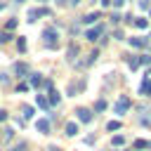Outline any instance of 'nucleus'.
Masks as SVG:
<instances>
[{"instance_id":"nucleus-20","label":"nucleus","mask_w":151,"mask_h":151,"mask_svg":"<svg viewBox=\"0 0 151 151\" xmlns=\"http://www.w3.org/2000/svg\"><path fill=\"white\" fill-rule=\"evenodd\" d=\"M66 134H68V137L78 134V125H76V123H66Z\"/></svg>"},{"instance_id":"nucleus-26","label":"nucleus","mask_w":151,"mask_h":151,"mask_svg":"<svg viewBox=\"0 0 151 151\" xmlns=\"http://www.w3.org/2000/svg\"><path fill=\"white\" fill-rule=\"evenodd\" d=\"M106 130H111V132H113V130H120V123H118V120H111V123L106 125Z\"/></svg>"},{"instance_id":"nucleus-10","label":"nucleus","mask_w":151,"mask_h":151,"mask_svg":"<svg viewBox=\"0 0 151 151\" xmlns=\"http://www.w3.org/2000/svg\"><path fill=\"white\" fill-rule=\"evenodd\" d=\"M85 87V80H78V83H71L68 85V94H76V92H80Z\"/></svg>"},{"instance_id":"nucleus-16","label":"nucleus","mask_w":151,"mask_h":151,"mask_svg":"<svg viewBox=\"0 0 151 151\" xmlns=\"http://www.w3.org/2000/svg\"><path fill=\"white\" fill-rule=\"evenodd\" d=\"M134 149H137V151H142V149H151V142H146V139H134Z\"/></svg>"},{"instance_id":"nucleus-39","label":"nucleus","mask_w":151,"mask_h":151,"mask_svg":"<svg viewBox=\"0 0 151 151\" xmlns=\"http://www.w3.org/2000/svg\"><path fill=\"white\" fill-rule=\"evenodd\" d=\"M2 7H5V5H2V2H0V9H2Z\"/></svg>"},{"instance_id":"nucleus-11","label":"nucleus","mask_w":151,"mask_h":151,"mask_svg":"<svg viewBox=\"0 0 151 151\" xmlns=\"http://www.w3.org/2000/svg\"><path fill=\"white\" fill-rule=\"evenodd\" d=\"M47 101H50L52 106H57V104L61 101V94H59V92H57V90L52 87V90H50V99H47Z\"/></svg>"},{"instance_id":"nucleus-21","label":"nucleus","mask_w":151,"mask_h":151,"mask_svg":"<svg viewBox=\"0 0 151 151\" xmlns=\"http://www.w3.org/2000/svg\"><path fill=\"white\" fill-rule=\"evenodd\" d=\"M12 137H14V130H12V127H5V130H2V142H9Z\"/></svg>"},{"instance_id":"nucleus-1","label":"nucleus","mask_w":151,"mask_h":151,"mask_svg":"<svg viewBox=\"0 0 151 151\" xmlns=\"http://www.w3.org/2000/svg\"><path fill=\"white\" fill-rule=\"evenodd\" d=\"M42 38H45V45H47V47H52V50L59 45V33H57V28H52V26L42 31Z\"/></svg>"},{"instance_id":"nucleus-4","label":"nucleus","mask_w":151,"mask_h":151,"mask_svg":"<svg viewBox=\"0 0 151 151\" xmlns=\"http://www.w3.org/2000/svg\"><path fill=\"white\" fill-rule=\"evenodd\" d=\"M104 33V28L101 26H94V28H90V31H85V38L90 40V42H94V40H99V35Z\"/></svg>"},{"instance_id":"nucleus-23","label":"nucleus","mask_w":151,"mask_h":151,"mask_svg":"<svg viewBox=\"0 0 151 151\" xmlns=\"http://www.w3.org/2000/svg\"><path fill=\"white\" fill-rule=\"evenodd\" d=\"M17 47H19V52H26V38H17Z\"/></svg>"},{"instance_id":"nucleus-6","label":"nucleus","mask_w":151,"mask_h":151,"mask_svg":"<svg viewBox=\"0 0 151 151\" xmlns=\"http://www.w3.org/2000/svg\"><path fill=\"white\" fill-rule=\"evenodd\" d=\"M99 17H101V14H99V12H90V14H85V17H83V19H80V21H83V24H87V26H90V24H97V21H99Z\"/></svg>"},{"instance_id":"nucleus-13","label":"nucleus","mask_w":151,"mask_h":151,"mask_svg":"<svg viewBox=\"0 0 151 151\" xmlns=\"http://www.w3.org/2000/svg\"><path fill=\"white\" fill-rule=\"evenodd\" d=\"M127 66L134 71V68H139V54H130L127 57Z\"/></svg>"},{"instance_id":"nucleus-5","label":"nucleus","mask_w":151,"mask_h":151,"mask_svg":"<svg viewBox=\"0 0 151 151\" xmlns=\"http://www.w3.org/2000/svg\"><path fill=\"white\" fill-rule=\"evenodd\" d=\"M76 116H78L80 123H90V120H92V111H90V109H83V106L76 109Z\"/></svg>"},{"instance_id":"nucleus-25","label":"nucleus","mask_w":151,"mask_h":151,"mask_svg":"<svg viewBox=\"0 0 151 151\" xmlns=\"http://www.w3.org/2000/svg\"><path fill=\"white\" fill-rule=\"evenodd\" d=\"M94 111H106V99H97V104H94Z\"/></svg>"},{"instance_id":"nucleus-42","label":"nucleus","mask_w":151,"mask_h":151,"mask_svg":"<svg viewBox=\"0 0 151 151\" xmlns=\"http://www.w3.org/2000/svg\"><path fill=\"white\" fill-rule=\"evenodd\" d=\"M17 2H24V0H17Z\"/></svg>"},{"instance_id":"nucleus-41","label":"nucleus","mask_w":151,"mask_h":151,"mask_svg":"<svg viewBox=\"0 0 151 151\" xmlns=\"http://www.w3.org/2000/svg\"><path fill=\"white\" fill-rule=\"evenodd\" d=\"M149 14H151V7H149Z\"/></svg>"},{"instance_id":"nucleus-7","label":"nucleus","mask_w":151,"mask_h":151,"mask_svg":"<svg viewBox=\"0 0 151 151\" xmlns=\"http://www.w3.org/2000/svg\"><path fill=\"white\" fill-rule=\"evenodd\" d=\"M35 127H38V132L47 134V132H50V120H47V118H40V120L35 123Z\"/></svg>"},{"instance_id":"nucleus-40","label":"nucleus","mask_w":151,"mask_h":151,"mask_svg":"<svg viewBox=\"0 0 151 151\" xmlns=\"http://www.w3.org/2000/svg\"><path fill=\"white\" fill-rule=\"evenodd\" d=\"M38 2H47V0H38Z\"/></svg>"},{"instance_id":"nucleus-14","label":"nucleus","mask_w":151,"mask_h":151,"mask_svg":"<svg viewBox=\"0 0 151 151\" xmlns=\"http://www.w3.org/2000/svg\"><path fill=\"white\" fill-rule=\"evenodd\" d=\"M35 101H38V106H40V109H45V111L50 109V101H47V97H45V94H35Z\"/></svg>"},{"instance_id":"nucleus-32","label":"nucleus","mask_w":151,"mask_h":151,"mask_svg":"<svg viewBox=\"0 0 151 151\" xmlns=\"http://www.w3.org/2000/svg\"><path fill=\"white\" fill-rule=\"evenodd\" d=\"M111 2H113V7H123L125 5V0H111Z\"/></svg>"},{"instance_id":"nucleus-44","label":"nucleus","mask_w":151,"mask_h":151,"mask_svg":"<svg viewBox=\"0 0 151 151\" xmlns=\"http://www.w3.org/2000/svg\"><path fill=\"white\" fill-rule=\"evenodd\" d=\"M149 73H151V68H149Z\"/></svg>"},{"instance_id":"nucleus-12","label":"nucleus","mask_w":151,"mask_h":151,"mask_svg":"<svg viewBox=\"0 0 151 151\" xmlns=\"http://www.w3.org/2000/svg\"><path fill=\"white\" fill-rule=\"evenodd\" d=\"M132 26L144 31V28H149V19H142V17H139V19H132Z\"/></svg>"},{"instance_id":"nucleus-24","label":"nucleus","mask_w":151,"mask_h":151,"mask_svg":"<svg viewBox=\"0 0 151 151\" xmlns=\"http://www.w3.org/2000/svg\"><path fill=\"white\" fill-rule=\"evenodd\" d=\"M97 57H99V52H97V50H94V52H90V54H87V61H85V64H87V66H90V64H94V61H97Z\"/></svg>"},{"instance_id":"nucleus-27","label":"nucleus","mask_w":151,"mask_h":151,"mask_svg":"<svg viewBox=\"0 0 151 151\" xmlns=\"http://www.w3.org/2000/svg\"><path fill=\"white\" fill-rule=\"evenodd\" d=\"M139 64H151V54H139Z\"/></svg>"},{"instance_id":"nucleus-29","label":"nucleus","mask_w":151,"mask_h":151,"mask_svg":"<svg viewBox=\"0 0 151 151\" xmlns=\"http://www.w3.org/2000/svg\"><path fill=\"white\" fill-rule=\"evenodd\" d=\"M17 24H19V21H17V19H9V21H7V26H5V28H7V31H14V28H17Z\"/></svg>"},{"instance_id":"nucleus-9","label":"nucleus","mask_w":151,"mask_h":151,"mask_svg":"<svg viewBox=\"0 0 151 151\" xmlns=\"http://www.w3.org/2000/svg\"><path fill=\"white\" fill-rule=\"evenodd\" d=\"M130 45L132 47H146L149 45V38H130Z\"/></svg>"},{"instance_id":"nucleus-38","label":"nucleus","mask_w":151,"mask_h":151,"mask_svg":"<svg viewBox=\"0 0 151 151\" xmlns=\"http://www.w3.org/2000/svg\"><path fill=\"white\" fill-rule=\"evenodd\" d=\"M47 151H57V149H54V146H50V149H47Z\"/></svg>"},{"instance_id":"nucleus-17","label":"nucleus","mask_w":151,"mask_h":151,"mask_svg":"<svg viewBox=\"0 0 151 151\" xmlns=\"http://www.w3.org/2000/svg\"><path fill=\"white\" fill-rule=\"evenodd\" d=\"M31 85H33V87H40V85H42V76H40V73H31Z\"/></svg>"},{"instance_id":"nucleus-15","label":"nucleus","mask_w":151,"mask_h":151,"mask_svg":"<svg viewBox=\"0 0 151 151\" xmlns=\"http://www.w3.org/2000/svg\"><path fill=\"white\" fill-rule=\"evenodd\" d=\"M14 73H17L19 78H24V76L28 73V66H26V64H17V66H14Z\"/></svg>"},{"instance_id":"nucleus-37","label":"nucleus","mask_w":151,"mask_h":151,"mask_svg":"<svg viewBox=\"0 0 151 151\" xmlns=\"http://www.w3.org/2000/svg\"><path fill=\"white\" fill-rule=\"evenodd\" d=\"M78 2H80V0H68V5H78Z\"/></svg>"},{"instance_id":"nucleus-36","label":"nucleus","mask_w":151,"mask_h":151,"mask_svg":"<svg viewBox=\"0 0 151 151\" xmlns=\"http://www.w3.org/2000/svg\"><path fill=\"white\" fill-rule=\"evenodd\" d=\"M24 149V144H19V146H14V149H9V151H21Z\"/></svg>"},{"instance_id":"nucleus-34","label":"nucleus","mask_w":151,"mask_h":151,"mask_svg":"<svg viewBox=\"0 0 151 151\" xmlns=\"http://www.w3.org/2000/svg\"><path fill=\"white\" fill-rule=\"evenodd\" d=\"M99 2H101L104 7H109V5H111V0H99Z\"/></svg>"},{"instance_id":"nucleus-33","label":"nucleus","mask_w":151,"mask_h":151,"mask_svg":"<svg viewBox=\"0 0 151 151\" xmlns=\"http://www.w3.org/2000/svg\"><path fill=\"white\" fill-rule=\"evenodd\" d=\"M7 120V111H0V123H5Z\"/></svg>"},{"instance_id":"nucleus-35","label":"nucleus","mask_w":151,"mask_h":151,"mask_svg":"<svg viewBox=\"0 0 151 151\" xmlns=\"http://www.w3.org/2000/svg\"><path fill=\"white\" fill-rule=\"evenodd\" d=\"M66 2H68V0H57V5H59V7H64Z\"/></svg>"},{"instance_id":"nucleus-30","label":"nucleus","mask_w":151,"mask_h":151,"mask_svg":"<svg viewBox=\"0 0 151 151\" xmlns=\"http://www.w3.org/2000/svg\"><path fill=\"white\" fill-rule=\"evenodd\" d=\"M151 7V0H139V9H149Z\"/></svg>"},{"instance_id":"nucleus-18","label":"nucleus","mask_w":151,"mask_h":151,"mask_svg":"<svg viewBox=\"0 0 151 151\" xmlns=\"http://www.w3.org/2000/svg\"><path fill=\"white\" fill-rule=\"evenodd\" d=\"M76 54H78V45H76V42H71V45H68V61H73V59H76Z\"/></svg>"},{"instance_id":"nucleus-22","label":"nucleus","mask_w":151,"mask_h":151,"mask_svg":"<svg viewBox=\"0 0 151 151\" xmlns=\"http://www.w3.org/2000/svg\"><path fill=\"white\" fill-rule=\"evenodd\" d=\"M111 144H113V146H123V144H125V137H123V134H116V137L111 139Z\"/></svg>"},{"instance_id":"nucleus-31","label":"nucleus","mask_w":151,"mask_h":151,"mask_svg":"<svg viewBox=\"0 0 151 151\" xmlns=\"http://www.w3.org/2000/svg\"><path fill=\"white\" fill-rule=\"evenodd\" d=\"M26 90H28L26 83H19V85H17V92H26Z\"/></svg>"},{"instance_id":"nucleus-2","label":"nucleus","mask_w":151,"mask_h":151,"mask_svg":"<svg viewBox=\"0 0 151 151\" xmlns=\"http://www.w3.org/2000/svg\"><path fill=\"white\" fill-rule=\"evenodd\" d=\"M130 104H132V101H130V97H125V94H123V97H118V101H116V106H113V113H116V116H123V113L130 109Z\"/></svg>"},{"instance_id":"nucleus-19","label":"nucleus","mask_w":151,"mask_h":151,"mask_svg":"<svg viewBox=\"0 0 151 151\" xmlns=\"http://www.w3.org/2000/svg\"><path fill=\"white\" fill-rule=\"evenodd\" d=\"M33 113H35L33 106H21V116H24V120H26V118H33Z\"/></svg>"},{"instance_id":"nucleus-8","label":"nucleus","mask_w":151,"mask_h":151,"mask_svg":"<svg viewBox=\"0 0 151 151\" xmlns=\"http://www.w3.org/2000/svg\"><path fill=\"white\" fill-rule=\"evenodd\" d=\"M139 92H142V94H146V97H151V78H144V80H142Z\"/></svg>"},{"instance_id":"nucleus-28","label":"nucleus","mask_w":151,"mask_h":151,"mask_svg":"<svg viewBox=\"0 0 151 151\" xmlns=\"http://www.w3.org/2000/svg\"><path fill=\"white\" fill-rule=\"evenodd\" d=\"M7 40H12V35H9V31H2V33H0V45L7 42Z\"/></svg>"},{"instance_id":"nucleus-3","label":"nucleus","mask_w":151,"mask_h":151,"mask_svg":"<svg viewBox=\"0 0 151 151\" xmlns=\"http://www.w3.org/2000/svg\"><path fill=\"white\" fill-rule=\"evenodd\" d=\"M28 21H35L38 17H52V12L47 9V7H35V9H28Z\"/></svg>"},{"instance_id":"nucleus-43","label":"nucleus","mask_w":151,"mask_h":151,"mask_svg":"<svg viewBox=\"0 0 151 151\" xmlns=\"http://www.w3.org/2000/svg\"><path fill=\"white\" fill-rule=\"evenodd\" d=\"M149 45H151V40H149Z\"/></svg>"}]
</instances>
